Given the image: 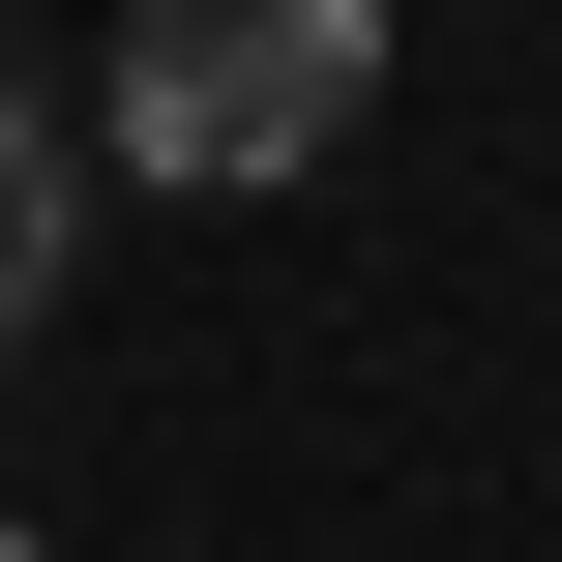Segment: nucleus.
I'll use <instances>...</instances> for the list:
<instances>
[{
  "instance_id": "1",
  "label": "nucleus",
  "mask_w": 562,
  "mask_h": 562,
  "mask_svg": "<svg viewBox=\"0 0 562 562\" xmlns=\"http://www.w3.org/2000/svg\"><path fill=\"white\" fill-rule=\"evenodd\" d=\"M119 178H178V207H237V178H326L356 148V89H385V0H119Z\"/></svg>"
},
{
  "instance_id": "2",
  "label": "nucleus",
  "mask_w": 562,
  "mask_h": 562,
  "mask_svg": "<svg viewBox=\"0 0 562 562\" xmlns=\"http://www.w3.org/2000/svg\"><path fill=\"white\" fill-rule=\"evenodd\" d=\"M30 296H59V148H30V89H0V356H30Z\"/></svg>"
},
{
  "instance_id": "3",
  "label": "nucleus",
  "mask_w": 562,
  "mask_h": 562,
  "mask_svg": "<svg viewBox=\"0 0 562 562\" xmlns=\"http://www.w3.org/2000/svg\"><path fill=\"white\" fill-rule=\"evenodd\" d=\"M0 562H30V533H0Z\"/></svg>"
}]
</instances>
